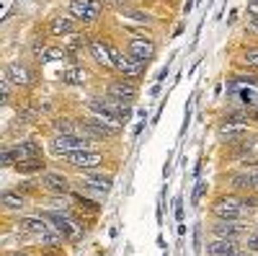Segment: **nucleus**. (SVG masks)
<instances>
[{
    "instance_id": "obj_1",
    "label": "nucleus",
    "mask_w": 258,
    "mask_h": 256,
    "mask_svg": "<svg viewBox=\"0 0 258 256\" xmlns=\"http://www.w3.org/2000/svg\"><path fill=\"white\" fill-rule=\"evenodd\" d=\"M212 215L217 220H240L245 215L243 197H238V194H222V197H217L214 204H212Z\"/></svg>"
},
{
    "instance_id": "obj_2",
    "label": "nucleus",
    "mask_w": 258,
    "mask_h": 256,
    "mask_svg": "<svg viewBox=\"0 0 258 256\" xmlns=\"http://www.w3.org/2000/svg\"><path fill=\"white\" fill-rule=\"evenodd\" d=\"M44 218H47V223H49L57 233H62L68 241H80V238L85 236L83 228L75 223V218L70 215V212H62V215H59V212H47Z\"/></svg>"
},
{
    "instance_id": "obj_3",
    "label": "nucleus",
    "mask_w": 258,
    "mask_h": 256,
    "mask_svg": "<svg viewBox=\"0 0 258 256\" xmlns=\"http://www.w3.org/2000/svg\"><path fill=\"white\" fill-rule=\"evenodd\" d=\"M103 11L101 0H70V16L78 24H96Z\"/></svg>"
},
{
    "instance_id": "obj_4",
    "label": "nucleus",
    "mask_w": 258,
    "mask_h": 256,
    "mask_svg": "<svg viewBox=\"0 0 258 256\" xmlns=\"http://www.w3.org/2000/svg\"><path fill=\"white\" fill-rule=\"evenodd\" d=\"M111 55H114L116 73H119L121 78H126V80H135V78H140V75L145 73V62L135 60L132 55H124V52H121L119 47H114V44H111Z\"/></svg>"
},
{
    "instance_id": "obj_5",
    "label": "nucleus",
    "mask_w": 258,
    "mask_h": 256,
    "mask_svg": "<svg viewBox=\"0 0 258 256\" xmlns=\"http://www.w3.org/2000/svg\"><path fill=\"white\" fill-rule=\"evenodd\" d=\"M85 147H91V140H85L80 135H54L52 142H49V150L54 156H70L75 150H85Z\"/></svg>"
},
{
    "instance_id": "obj_6",
    "label": "nucleus",
    "mask_w": 258,
    "mask_h": 256,
    "mask_svg": "<svg viewBox=\"0 0 258 256\" xmlns=\"http://www.w3.org/2000/svg\"><path fill=\"white\" fill-rule=\"evenodd\" d=\"M64 161H68L70 166H75V168L91 171V168H96V166L103 163V153L101 150H93V147H85V150H75L70 156H64Z\"/></svg>"
},
{
    "instance_id": "obj_7",
    "label": "nucleus",
    "mask_w": 258,
    "mask_h": 256,
    "mask_svg": "<svg viewBox=\"0 0 258 256\" xmlns=\"http://www.w3.org/2000/svg\"><path fill=\"white\" fill-rule=\"evenodd\" d=\"M41 186H44L49 194H54V197L73 194V191H70V179L57 174V171H44V174H41Z\"/></svg>"
},
{
    "instance_id": "obj_8",
    "label": "nucleus",
    "mask_w": 258,
    "mask_h": 256,
    "mask_svg": "<svg viewBox=\"0 0 258 256\" xmlns=\"http://www.w3.org/2000/svg\"><path fill=\"white\" fill-rule=\"evenodd\" d=\"M88 109H91L93 119H98V122H101V124H106V127H111L114 132H121V119H119L116 114H111V112H109V106H106V101L93 98V101L88 104Z\"/></svg>"
},
{
    "instance_id": "obj_9",
    "label": "nucleus",
    "mask_w": 258,
    "mask_h": 256,
    "mask_svg": "<svg viewBox=\"0 0 258 256\" xmlns=\"http://www.w3.org/2000/svg\"><path fill=\"white\" fill-rule=\"evenodd\" d=\"M126 55H132L135 60H140V62H147L155 57V41L153 39H145V36H135L132 41L126 44Z\"/></svg>"
},
{
    "instance_id": "obj_10",
    "label": "nucleus",
    "mask_w": 258,
    "mask_h": 256,
    "mask_svg": "<svg viewBox=\"0 0 258 256\" xmlns=\"http://www.w3.org/2000/svg\"><path fill=\"white\" fill-rule=\"evenodd\" d=\"M47 34L49 36H57V39H68L73 34H78V21L73 16H54L49 24H47Z\"/></svg>"
},
{
    "instance_id": "obj_11",
    "label": "nucleus",
    "mask_w": 258,
    "mask_h": 256,
    "mask_svg": "<svg viewBox=\"0 0 258 256\" xmlns=\"http://www.w3.org/2000/svg\"><path fill=\"white\" fill-rule=\"evenodd\" d=\"M106 93H109V98H119V101H126V104H132L137 98V88H135V83L132 80H126V78H116L109 83V88H106Z\"/></svg>"
},
{
    "instance_id": "obj_12",
    "label": "nucleus",
    "mask_w": 258,
    "mask_h": 256,
    "mask_svg": "<svg viewBox=\"0 0 258 256\" xmlns=\"http://www.w3.org/2000/svg\"><path fill=\"white\" fill-rule=\"evenodd\" d=\"M88 52L93 55V60L98 62L101 68H106V70H116V65H114V55H111V44H109V41L93 39V41H91V47H88Z\"/></svg>"
},
{
    "instance_id": "obj_13",
    "label": "nucleus",
    "mask_w": 258,
    "mask_h": 256,
    "mask_svg": "<svg viewBox=\"0 0 258 256\" xmlns=\"http://www.w3.org/2000/svg\"><path fill=\"white\" fill-rule=\"evenodd\" d=\"M6 78L16 85V88H29L31 80H34L31 70L26 65H21V62H8L6 65Z\"/></svg>"
},
{
    "instance_id": "obj_14",
    "label": "nucleus",
    "mask_w": 258,
    "mask_h": 256,
    "mask_svg": "<svg viewBox=\"0 0 258 256\" xmlns=\"http://www.w3.org/2000/svg\"><path fill=\"white\" fill-rule=\"evenodd\" d=\"M243 230H245V228H243V223H238V220H217V223L212 225L214 238H225V241H238Z\"/></svg>"
},
{
    "instance_id": "obj_15",
    "label": "nucleus",
    "mask_w": 258,
    "mask_h": 256,
    "mask_svg": "<svg viewBox=\"0 0 258 256\" xmlns=\"http://www.w3.org/2000/svg\"><path fill=\"white\" fill-rule=\"evenodd\" d=\"M18 228L24 230V233H31V236H39V238H44L47 233L54 230V228L47 223V218H21V220H18Z\"/></svg>"
},
{
    "instance_id": "obj_16",
    "label": "nucleus",
    "mask_w": 258,
    "mask_h": 256,
    "mask_svg": "<svg viewBox=\"0 0 258 256\" xmlns=\"http://www.w3.org/2000/svg\"><path fill=\"white\" fill-rule=\"evenodd\" d=\"M11 153L16 161H29V158H41V147L34 142V140H24V142H18L11 147ZM16 166V163H13Z\"/></svg>"
},
{
    "instance_id": "obj_17",
    "label": "nucleus",
    "mask_w": 258,
    "mask_h": 256,
    "mask_svg": "<svg viewBox=\"0 0 258 256\" xmlns=\"http://www.w3.org/2000/svg\"><path fill=\"white\" fill-rule=\"evenodd\" d=\"M207 253L209 256H232V253H238V241L214 238V241L207 243Z\"/></svg>"
},
{
    "instance_id": "obj_18",
    "label": "nucleus",
    "mask_w": 258,
    "mask_h": 256,
    "mask_svg": "<svg viewBox=\"0 0 258 256\" xmlns=\"http://www.w3.org/2000/svg\"><path fill=\"white\" fill-rule=\"evenodd\" d=\"M220 132H248V117L245 114H230L220 122Z\"/></svg>"
},
{
    "instance_id": "obj_19",
    "label": "nucleus",
    "mask_w": 258,
    "mask_h": 256,
    "mask_svg": "<svg viewBox=\"0 0 258 256\" xmlns=\"http://www.w3.org/2000/svg\"><path fill=\"white\" fill-rule=\"evenodd\" d=\"M230 186L238 191H255V181H253V168H245L240 174L230 176Z\"/></svg>"
},
{
    "instance_id": "obj_20",
    "label": "nucleus",
    "mask_w": 258,
    "mask_h": 256,
    "mask_svg": "<svg viewBox=\"0 0 258 256\" xmlns=\"http://www.w3.org/2000/svg\"><path fill=\"white\" fill-rule=\"evenodd\" d=\"M85 70L83 68H78V65H73V68H64L62 70V75H59V80L64 83V85H83L85 83Z\"/></svg>"
},
{
    "instance_id": "obj_21",
    "label": "nucleus",
    "mask_w": 258,
    "mask_h": 256,
    "mask_svg": "<svg viewBox=\"0 0 258 256\" xmlns=\"http://www.w3.org/2000/svg\"><path fill=\"white\" fill-rule=\"evenodd\" d=\"M106 106H109V112L116 114L124 124L129 122V117H132V106H129L126 101H119V98H106Z\"/></svg>"
},
{
    "instance_id": "obj_22",
    "label": "nucleus",
    "mask_w": 258,
    "mask_h": 256,
    "mask_svg": "<svg viewBox=\"0 0 258 256\" xmlns=\"http://www.w3.org/2000/svg\"><path fill=\"white\" fill-rule=\"evenodd\" d=\"M83 184L101 186V189H106V191H111V189H114V179H111V176H103V174H98V171H88V174L83 176Z\"/></svg>"
},
{
    "instance_id": "obj_23",
    "label": "nucleus",
    "mask_w": 258,
    "mask_h": 256,
    "mask_svg": "<svg viewBox=\"0 0 258 256\" xmlns=\"http://www.w3.org/2000/svg\"><path fill=\"white\" fill-rule=\"evenodd\" d=\"M18 174H39V171H47L44 158H29V161H16L13 166Z\"/></svg>"
},
{
    "instance_id": "obj_24",
    "label": "nucleus",
    "mask_w": 258,
    "mask_h": 256,
    "mask_svg": "<svg viewBox=\"0 0 258 256\" xmlns=\"http://www.w3.org/2000/svg\"><path fill=\"white\" fill-rule=\"evenodd\" d=\"M0 204L8 207V210H21L24 207V197H21L18 191H3V194H0Z\"/></svg>"
},
{
    "instance_id": "obj_25",
    "label": "nucleus",
    "mask_w": 258,
    "mask_h": 256,
    "mask_svg": "<svg viewBox=\"0 0 258 256\" xmlns=\"http://www.w3.org/2000/svg\"><path fill=\"white\" fill-rule=\"evenodd\" d=\"M70 52L68 47H47V52L41 55V62H54V60H64Z\"/></svg>"
},
{
    "instance_id": "obj_26",
    "label": "nucleus",
    "mask_w": 258,
    "mask_h": 256,
    "mask_svg": "<svg viewBox=\"0 0 258 256\" xmlns=\"http://www.w3.org/2000/svg\"><path fill=\"white\" fill-rule=\"evenodd\" d=\"M70 41H68V52H80L83 47H91V41H88V36H83V34H73V36H68Z\"/></svg>"
},
{
    "instance_id": "obj_27",
    "label": "nucleus",
    "mask_w": 258,
    "mask_h": 256,
    "mask_svg": "<svg viewBox=\"0 0 258 256\" xmlns=\"http://www.w3.org/2000/svg\"><path fill=\"white\" fill-rule=\"evenodd\" d=\"M121 16L124 18H135V21H140V24H150V13H145V11H135V8H121Z\"/></svg>"
},
{
    "instance_id": "obj_28",
    "label": "nucleus",
    "mask_w": 258,
    "mask_h": 256,
    "mask_svg": "<svg viewBox=\"0 0 258 256\" xmlns=\"http://www.w3.org/2000/svg\"><path fill=\"white\" fill-rule=\"evenodd\" d=\"M54 130H57V135H78L75 124L70 119H57L54 122Z\"/></svg>"
},
{
    "instance_id": "obj_29",
    "label": "nucleus",
    "mask_w": 258,
    "mask_h": 256,
    "mask_svg": "<svg viewBox=\"0 0 258 256\" xmlns=\"http://www.w3.org/2000/svg\"><path fill=\"white\" fill-rule=\"evenodd\" d=\"M73 197H75V202H78L80 207H88L91 212H98V202H91L88 197H83V194H78V191H73Z\"/></svg>"
},
{
    "instance_id": "obj_30",
    "label": "nucleus",
    "mask_w": 258,
    "mask_h": 256,
    "mask_svg": "<svg viewBox=\"0 0 258 256\" xmlns=\"http://www.w3.org/2000/svg\"><path fill=\"white\" fill-rule=\"evenodd\" d=\"M243 60L248 62V65L258 68V47H253V49H245V52H243Z\"/></svg>"
},
{
    "instance_id": "obj_31",
    "label": "nucleus",
    "mask_w": 258,
    "mask_h": 256,
    "mask_svg": "<svg viewBox=\"0 0 258 256\" xmlns=\"http://www.w3.org/2000/svg\"><path fill=\"white\" fill-rule=\"evenodd\" d=\"M83 189L88 191V194L98 197V199H106V194H109V191H106V189H101V186H91V184H83Z\"/></svg>"
},
{
    "instance_id": "obj_32",
    "label": "nucleus",
    "mask_w": 258,
    "mask_h": 256,
    "mask_svg": "<svg viewBox=\"0 0 258 256\" xmlns=\"http://www.w3.org/2000/svg\"><path fill=\"white\" fill-rule=\"evenodd\" d=\"M255 207H258V194H255V191H250V197H243V210L253 212Z\"/></svg>"
},
{
    "instance_id": "obj_33",
    "label": "nucleus",
    "mask_w": 258,
    "mask_h": 256,
    "mask_svg": "<svg viewBox=\"0 0 258 256\" xmlns=\"http://www.w3.org/2000/svg\"><path fill=\"white\" fill-rule=\"evenodd\" d=\"M248 251L250 253H258V228L253 233H248Z\"/></svg>"
},
{
    "instance_id": "obj_34",
    "label": "nucleus",
    "mask_w": 258,
    "mask_h": 256,
    "mask_svg": "<svg viewBox=\"0 0 258 256\" xmlns=\"http://www.w3.org/2000/svg\"><path fill=\"white\" fill-rule=\"evenodd\" d=\"M235 80H238V83H245V85H258V75H250V73H240Z\"/></svg>"
},
{
    "instance_id": "obj_35",
    "label": "nucleus",
    "mask_w": 258,
    "mask_h": 256,
    "mask_svg": "<svg viewBox=\"0 0 258 256\" xmlns=\"http://www.w3.org/2000/svg\"><path fill=\"white\" fill-rule=\"evenodd\" d=\"M204 191H207V184H204V181H199V184H197V189H194V194H191V202L197 204V202L202 199V194H204Z\"/></svg>"
},
{
    "instance_id": "obj_36",
    "label": "nucleus",
    "mask_w": 258,
    "mask_h": 256,
    "mask_svg": "<svg viewBox=\"0 0 258 256\" xmlns=\"http://www.w3.org/2000/svg\"><path fill=\"white\" fill-rule=\"evenodd\" d=\"M8 85H13L8 78H6L3 83H0V96H3V104H8V98H11V88H8Z\"/></svg>"
},
{
    "instance_id": "obj_37",
    "label": "nucleus",
    "mask_w": 258,
    "mask_h": 256,
    "mask_svg": "<svg viewBox=\"0 0 258 256\" xmlns=\"http://www.w3.org/2000/svg\"><path fill=\"white\" fill-rule=\"evenodd\" d=\"M0 161H3V166H13V163H16V158H13V153H11V147H6V150L0 153Z\"/></svg>"
},
{
    "instance_id": "obj_38",
    "label": "nucleus",
    "mask_w": 258,
    "mask_h": 256,
    "mask_svg": "<svg viewBox=\"0 0 258 256\" xmlns=\"http://www.w3.org/2000/svg\"><path fill=\"white\" fill-rule=\"evenodd\" d=\"M194 248H197V251L202 248V228H199V225L194 228Z\"/></svg>"
},
{
    "instance_id": "obj_39",
    "label": "nucleus",
    "mask_w": 258,
    "mask_h": 256,
    "mask_svg": "<svg viewBox=\"0 0 258 256\" xmlns=\"http://www.w3.org/2000/svg\"><path fill=\"white\" fill-rule=\"evenodd\" d=\"M248 24H250L248 29H250L253 34H258V13H250V18H248Z\"/></svg>"
},
{
    "instance_id": "obj_40",
    "label": "nucleus",
    "mask_w": 258,
    "mask_h": 256,
    "mask_svg": "<svg viewBox=\"0 0 258 256\" xmlns=\"http://www.w3.org/2000/svg\"><path fill=\"white\" fill-rule=\"evenodd\" d=\"M176 218L183 220V204H181V199H176Z\"/></svg>"
},
{
    "instance_id": "obj_41",
    "label": "nucleus",
    "mask_w": 258,
    "mask_h": 256,
    "mask_svg": "<svg viewBox=\"0 0 258 256\" xmlns=\"http://www.w3.org/2000/svg\"><path fill=\"white\" fill-rule=\"evenodd\" d=\"M44 256H62V251H59V248H47Z\"/></svg>"
},
{
    "instance_id": "obj_42",
    "label": "nucleus",
    "mask_w": 258,
    "mask_h": 256,
    "mask_svg": "<svg viewBox=\"0 0 258 256\" xmlns=\"http://www.w3.org/2000/svg\"><path fill=\"white\" fill-rule=\"evenodd\" d=\"M142 130H145V122H140V124H137V127H135V130H132V132H135V137H137V135H140V132H142Z\"/></svg>"
},
{
    "instance_id": "obj_43",
    "label": "nucleus",
    "mask_w": 258,
    "mask_h": 256,
    "mask_svg": "<svg viewBox=\"0 0 258 256\" xmlns=\"http://www.w3.org/2000/svg\"><path fill=\"white\" fill-rule=\"evenodd\" d=\"M150 93H153V96H158V93H160V83H155L153 88H150Z\"/></svg>"
},
{
    "instance_id": "obj_44",
    "label": "nucleus",
    "mask_w": 258,
    "mask_h": 256,
    "mask_svg": "<svg viewBox=\"0 0 258 256\" xmlns=\"http://www.w3.org/2000/svg\"><path fill=\"white\" fill-rule=\"evenodd\" d=\"M194 8V0H186V6H183V13H188Z\"/></svg>"
},
{
    "instance_id": "obj_45",
    "label": "nucleus",
    "mask_w": 258,
    "mask_h": 256,
    "mask_svg": "<svg viewBox=\"0 0 258 256\" xmlns=\"http://www.w3.org/2000/svg\"><path fill=\"white\" fill-rule=\"evenodd\" d=\"M250 119H255V122H258V109H255V112L250 114Z\"/></svg>"
},
{
    "instance_id": "obj_46",
    "label": "nucleus",
    "mask_w": 258,
    "mask_h": 256,
    "mask_svg": "<svg viewBox=\"0 0 258 256\" xmlns=\"http://www.w3.org/2000/svg\"><path fill=\"white\" fill-rule=\"evenodd\" d=\"M8 256H26V253H8Z\"/></svg>"
},
{
    "instance_id": "obj_47",
    "label": "nucleus",
    "mask_w": 258,
    "mask_h": 256,
    "mask_svg": "<svg viewBox=\"0 0 258 256\" xmlns=\"http://www.w3.org/2000/svg\"><path fill=\"white\" fill-rule=\"evenodd\" d=\"M250 3H253V6H258V0H250Z\"/></svg>"
},
{
    "instance_id": "obj_48",
    "label": "nucleus",
    "mask_w": 258,
    "mask_h": 256,
    "mask_svg": "<svg viewBox=\"0 0 258 256\" xmlns=\"http://www.w3.org/2000/svg\"><path fill=\"white\" fill-rule=\"evenodd\" d=\"M163 256H168V253H163Z\"/></svg>"
}]
</instances>
